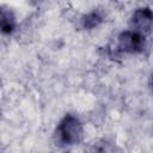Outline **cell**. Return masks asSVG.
<instances>
[{"instance_id": "obj_3", "label": "cell", "mask_w": 153, "mask_h": 153, "mask_svg": "<svg viewBox=\"0 0 153 153\" xmlns=\"http://www.w3.org/2000/svg\"><path fill=\"white\" fill-rule=\"evenodd\" d=\"M152 24V13L149 8H140L133 16V25L135 26L134 31L140 33L149 31Z\"/></svg>"}, {"instance_id": "obj_6", "label": "cell", "mask_w": 153, "mask_h": 153, "mask_svg": "<svg viewBox=\"0 0 153 153\" xmlns=\"http://www.w3.org/2000/svg\"><path fill=\"white\" fill-rule=\"evenodd\" d=\"M100 22H102V16L96 11L90 12L82 17V26L85 29H93L98 26Z\"/></svg>"}, {"instance_id": "obj_2", "label": "cell", "mask_w": 153, "mask_h": 153, "mask_svg": "<svg viewBox=\"0 0 153 153\" xmlns=\"http://www.w3.org/2000/svg\"><path fill=\"white\" fill-rule=\"evenodd\" d=\"M145 49V37L137 31H124L118 36V50L126 53H140Z\"/></svg>"}, {"instance_id": "obj_4", "label": "cell", "mask_w": 153, "mask_h": 153, "mask_svg": "<svg viewBox=\"0 0 153 153\" xmlns=\"http://www.w3.org/2000/svg\"><path fill=\"white\" fill-rule=\"evenodd\" d=\"M16 27L14 16L8 10H0V31L5 35L12 33Z\"/></svg>"}, {"instance_id": "obj_5", "label": "cell", "mask_w": 153, "mask_h": 153, "mask_svg": "<svg viewBox=\"0 0 153 153\" xmlns=\"http://www.w3.org/2000/svg\"><path fill=\"white\" fill-rule=\"evenodd\" d=\"M86 153H115V147L112 143L105 140H100L91 145Z\"/></svg>"}, {"instance_id": "obj_1", "label": "cell", "mask_w": 153, "mask_h": 153, "mask_svg": "<svg viewBox=\"0 0 153 153\" xmlns=\"http://www.w3.org/2000/svg\"><path fill=\"white\" fill-rule=\"evenodd\" d=\"M56 136L57 141L65 146L79 142L82 137V126L80 121L72 115H67L60 121L56 128Z\"/></svg>"}]
</instances>
